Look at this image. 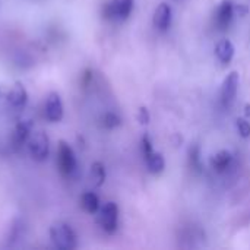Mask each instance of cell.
I'll return each mask as SVG.
<instances>
[{
    "label": "cell",
    "instance_id": "cell-1",
    "mask_svg": "<svg viewBox=\"0 0 250 250\" xmlns=\"http://www.w3.org/2000/svg\"><path fill=\"white\" fill-rule=\"evenodd\" d=\"M53 245L60 250H72L76 248V234L66 223H56L50 229Z\"/></svg>",
    "mask_w": 250,
    "mask_h": 250
},
{
    "label": "cell",
    "instance_id": "cell-2",
    "mask_svg": "<svg viewBox=\"0 0 250 250\" xmlns=\"http://www.w3.org/2000/svg\"><path fill=\"white\" fill-rule=\"evenodd\" d=\"M57 164H59L60 173L63 176H66V177L75 176V173L78 170V161H76L75 152H73V149L66 142H60L59 144Z\"/></svg>",
    "mask_w": 250,
    "mask_h": 250
},
{
    "label": "cell",
    "instance_id": "cell-3",
    "mask_svg": "<svg viewBox=\"0 0 250 250\" xmlns=\"http://www.w3.org/2000/svg\"><path fill=\"white\" fill-rule=\"evenodd\" d=\"M28 149L32 157V160L42 163L47 160L50 152V141L48 136L44 132H35L34 136L28 142Z\"/></svg>",
    "mask_w": 250,
    "mask_h": 250
},
{
    "label": "cell",
    "instance_id": "cell-4",
    "mask_svg": "<svg viewBox=\"0 0 250 250\" xmlns=\"http://www.w3.org/2000/svg\"><path fill=\"white\" fill-rule=\"evenodd\" d=\"M119 220V208L114 202H107L100 212V224L103 230L108 234H113L117 230Z\"/></svg>",
    "mask_w": 250,
    "mask_h": 250
},
{
    "label": "cell",
    "instance_id": "cell-5",
    "mask_svg": "<svg viewBox=\"0 0 250 250\" xmlns=\"http://www.w3.org/2000/svg\"><path fill=\"white\" fill-rule=\"evenodd\" d=\"M133 9V0H111L104 6V16L108 19H126Z\"/></svg>",
    "mask_w": 250,
    "mask_h": 250
},
{
    "label": "cell",
    "instance_id": "cell-6",
    "mask_svg": "<svg viewBox=\"0 0 250 250\" xmlns=\"http://www.w3.org/2000/svg\"><path fill=\"white\" fill-rule=\"evenodd\" d=\"M239 73L237 72H231L227 75V78L223 82L221 86V101L224 104V107H230L237 95V89H239Z\"/></svg>",
    "mask_w": 250,
    "mask_h": 250
},
{
    "label": "cell",
    "instance_id": "cell-7",
    "mask_svg": "<svg viewBox=\"0 0 250 250\" xmlns=\"http://www.w3.org/2000/svg\"><path fill=\"white\" fill-rule=\"evenodd\" d=\"M45 117L56 123L63 119V103L57 92H51L45 101Z\"/></svg>",
    "mask_w": 250,
    "mask_h": 250
},
{
    "label": "cell",
    "instance_id": "cell-8",
    "mask_svg": "<svg viewBox=\"0 0 250 250\" xmlns=\"http://www.w3.org/2000/svg\"><path fill=\"white\" fill-rule=\"evenodd\" d=\"M234 1L233 0H223L220 3V6L217 7V13H215V22L218 25L220 29H226L233 16H234Z\"/></svg>",
    "mask_w": 250,
    "mask_h": 250
},
{
    "label": "cell",
    "instance_id": "cell-9",
    "mask_svg": "<svg viewBox=\"0 0 250 250\" xmlns=\"http://www.w3.org/2000/svg\"><path fill=\"white\" fill-rule=\"evenodd\" d=\"M171 7L167 3H161L154 12V26L158 31H166L171 23Z\"/></svg>",
    "mask_w": 250,
    "mask_h": 250
},
{
    "label": "cell",
    "instance_id": "cell-10",
    "mask_svg": "<svg viewBox=\"0 0 250 250\" xmlns=\"http://www.w3.org/2000/svg\"><path fill=\"white\" fill-rule=\"evenodd\" d=\"M7 101L13 108H22L25 107L26 101H28V92L25 89V86L19 82H16L13 85V88L10 89L9 95H7Z\"/></svg>",
    "mask_w": 250,
    "mask_h": 250
},
{
    "label": "cell",
    "instance_id": "cell-11",
    "mask_svg": "<svg viewBox=\"0 0 250 250\" xmlns=\"http://www.w3.org/2000/svg\"><path fill=\"white\" fill-rule=\"evenodd\" d=\"M215 54L221 63H230L234 57V45L230 40H221L215 45Z\"/></svg>",
    "mask_w": 250,
    "mask_h": 250
},
{
    "label": "cell",
    "instance_id": "cell-12",
    "mask_svg": "<svg viewBox=\"0 0 250 250\" xmlns=\"http://www.w3.org/2000/svg\"><path fill=\"white\" fill-rule=\"evenodd\" d=\"M233 163V155L229 151H220L211 158V167L217 173H224Z\"/></svg>",
    "mask_w": 250,
    "mask_h": 250
},
{
    "label": "cell",
    "instance_id": "cell-13",
    "mask_svg": "<svg viewBox=\"0 0 250 250\" xmlns=\"http://www.w3.org/2000/svg\"><path fill=\"white\" fill-rule=\"evenodd\" d=\"M29 132H31V125L29 123H19L13 132V138H12V142H13V148L15 149H19L29 138Z\"/></svg>",
    "mask_w": 250,
    "mask_h": 250
},
{
    "label": "cell",
    "instance_id": "cell-14",
    "mask_svg": "<svg viewBox=\"0 0 250 250\" xmlns=\"http://www.w3.org/2000/svg\"><path fill=\"white\" fill-rule=\"evenodd\" d=\"M145 163H146L148 170H149L152 174L161 173V171L164 170V167H166L164 157H163L160 152H152L148 158H145Z\"/></svg>",
    "mask_w": 250,
    "mask_h": 250
},
{
    "label": "cell",
    "instance_id": "cell-15",
    "mask_svg": "<svg viewBox=\"0 0 250 250\" xmlns=\"http://www.w3.org/2000/svg\"><path fill=\"white\" fill-rule=\"evenodd\" d=\"M81 204H82V208L89 214H95L98 211V208H100V199L94 192L83 193L82 199H81Z\"/></svg>",
    "mask_w": 250,
    "mask_h": 250
},
{
    "label": "cell",
    "instance_id": "cell-16",
    "mask_svg": "<svg viewBox=\"0 0 250 250\" xmlns=\"http://www.w3.org/2000/svg\"><path fill=\"white\" fill-rule=\"evenodd\" d=\"M105 180V168L101 163H94L91 166V182L94 186H101Z\"/></svg>",
    "mask_w": 250,
    "mask_h": 250
},
{
    "label": "cell",
    "instance_id": "cell-17",
    "mask_svg": "<svg viewBox=\"0 0 250 250\" xmlns=\"http://www.w3.org/2000/svg\"><path fill=\"white\" fill-rule=\"evenodd\" d=\"M189 158H190V167L196 171H201L202 164H201V154H199V148L193 146L189 151Z\"/></svg>",
    "mask_w": 250,
    "mask_h": 250
},
{
    "label": "cell",
    "instance_id": "cell-18",
    "mask_svg": "<svg viewBox=\"0 0 250 250\" xmlns=\"http://www.w3.org/2000/svg\"><path fill=\"white\" fill-rule=\"evenodd\" d=\"M120 117L114 113H107L104 117H103V125L107 127V129H114L120 125Z\"/></svg>",
    "mask_w": 250,
    "mask_h": 250
},
{
    "label": "cell",
    "instance_id": "cell-19",
    "mask_svg": "<svg viewBox=\"0 0 250 250\" xmlns=\"http://www.w3.org/2000/svg\"><path fill=\"white\" fill-rule=\"evenodd\" d=\"M236 127L240 133L242 138H249L250 136V123L246 119H237L236 122Z\"/></svg>",
    "mask_w": 250,
    "mask_h": 250
},
{
    "label": "cell",
    "instance_id": "cell-20",
    "mask_svg": "<svg viewBox=\"0 0 250 250\" xmlns=\"http://www.w3.org/2000/svg\"><path fill=\"white\" fill-rule=\"evenodd\" d=\"M152 152H154V149H152V142H151L149 136L145 135V136L142 138V155H144V160L148 158Z\"/></svg>",
    "mask_w": 250,
    "mask_h": 250
},
{
    "label": "cell",
    "instance_id": "cell-21",
    "mask_svg": "<svg viewBox=\"0 0 250 250\" xmlns=\"http://www.w3.org/2000/svg\"><path fill=\"white\" fill-rule=\"evenodd\" d=\"M22 223H19V221H16L15 224H13V227H12V230H10V234H9V243L12 245L15 240H19L21 239V230H22Z\"/></svg>",
    "mask_w": 250,
    "mask_h": 250
},
{
    "label": "cell",
    "instance_id": "cell-22",
    "mask_svg": "<svg viewBox=\"0 0 250 250\" xmlns=\"http://www.w3.org/2000/svg\"><path fill=\"white\" fill-rule=\"evenodd\" d=\"M149 111H148V108L146 107H141L139 108V114H138V120H139V123L141 125H148L149 123Z\"/></svg>",
    "mask_w": 250,
    "mask_h": 250
},
{
    "label": "cell",
    "instance_id": "cell-23",
    "mask_svg": "<svg viewBox=\"0 0 250 250\" xmlns=\"http://www.w3.org/2000/svg\"><path fill=\"white\" fill-rule=\"evenodd\" d=\"M248 13V7L245 4H234V16L239 15V16H245Z\"/></svg>",
    "mask_w": 250,
    "mask_h": 250
},
{
    "label": "cell",
    "instance_id": "cell-24",
    "mask_svg": "<svg viewBox=\"0 0 250 250\" xmlns=\"http://www.w3.org/2000/svg\"><path fill=\"white\" fill-rule=\"evenodd\" d=\"M245 110H246V111H245V113H246V116L249 117V116H250V104H246V107H245Z\"/></svg>",
    "mask_w": 250,
    "mask_h": 250
}]
</instances>
